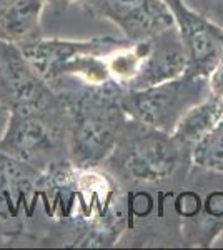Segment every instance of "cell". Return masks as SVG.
I'll return each mask as SVG.
<instances>
[{
	"label": "cell",
	"instance_id": "e0dca14e",
	"mask_svg": "<svg viewBox=\"0 0 223 250\" xmlns=\"http://www.w3.org/2000/svg\"><path fill=\"white\" fill-rule=\"evenodd\" d=\"M10 117H12V108L9 105H5L3 102H0V142H2L3 135L7 132V127L10 124Z\"/></svg>",
	"mask_w": 223,
	"mask_h": 250
},
{
	"label": "cell",
	"instance_id": "4fadbf2b",
	"mask_svg": "<svg viewBox=\"0 0 223 250\" xmlns=\"http://www.w3.org/2000/svg\"><path fill=\"white\" fill-rule=\"evenodd\" d=\"M222 119L223 102L208 95L206 99L200 100L185 112L170 135L182 147H190V150H192L193 145L200 142L205 135H208L222 122Z\"/></svg>",
	"mask_w": 223,
	"mask_h": 250
},
{
	"label": "cell",
	"instance_id": "5b68a950",
	"mask_svg": "<svg viewBox=\"0 0 223 250\" xmlns=\"http://www.w3.org/2000/svg\"><path fill=\"white\" fill-rule=\"evenodd\" d=\"M130 140L122 145V168L137 182L158 184L175 175L182 160V145L167 132L142 125Z\"/></svg>",
	"mask_w": 223,
	"mask_h": 250
},
{
	"label": "cell",
	"instance_id": "ba28073f",
	"mask_svg": "<svg viewBox=\"0 0 223 250\" xmlns=\"http://www.w3.org/2000/svg\"><path fill=\"white\" fill-rule=\"evenodd\" d=\"M59 95L32 67L22 48L0 42V102L14 108L52 105Z\"/></svg>",
	"mask_w": 223,
	"mask_h": 250
},
{
	"label": "cell",
	"instance_id": "3957f363",
	"mask_svg": "<svg viewBox=\"0 0 223 250\" xmlns=\"http://www.w3.org/2000/svg\"><path fill=\"white\" fill-rule=\"evenodd\" d=\"M208 95L205 77L183 74L153 87L123 90L120 100L125 114L135 124L172 134L185 112Z\"/></svg>",
	"mask_w": 223,
	"mask_h": 250
},
{
	"label": "cell",
	"instance_id": "8fae6325",
	"mask_svg": "<svg viewBox=\"0 0 223 250\" xmlns=\"http://www.w3.org/2000/svg\"><path fill=\"white\" fill-rule=\"evenodd\" d=\"M42 172L0 150V224L14 225L27 213Z\"/></svg>",
	"mask_w": 223,
	"mask_h": 250
},
{
	"label": "cell",
	"instance_id": "2e32d148",
	"mask_svg": "<svg viewBox=\"0 0 223 250\" xmlns=\"http://www.w3.org/2000/svg\"><path fill=\"white\" fill-rule=\"evenodd\" d=\"M206 82H208L210 95L223 102V55L217 62V65L212 68V72L208 74Z\"/></svg>",
	"mask_w": 223,
	"mask_h": 250
},
{
	"label": "cell",
	"instance_id": "5bb4252c",
	"mask_svg": "<svg viewBox=\"0 0 223 250\" xmlns=\"http://www.w3.org/2000/svg\"><path fill=\"white\" fill-rule=\"evenodd\" d=\"M192 162L203 170L223 175V119L208 135L192 147Z\"/></svg>",
	"mask_w": 223,
	"mask_h": 250
},
{
	"label": "cell",
	"instance_id": "30bf717a",
	"mask_svg": "<svg viewBox=\"0 0 223 250\" xmlns=\"http://www.w3.org/2000/svg\"><path fill=\"white\" fill-rule=\"evenodd\" d=\"M186 72V54L177 27L145 39V54L142 59L139 77L128 90H140L168 82Z\"/></svg>",
	"mask_w": 223,
	"mask_h": 250
},
{
	"label": "cell",
	"instance_id": "7c38bea8",
	"mask_svg": "<svg viewBox=\"0 0 223 250\" xmlns=\"http://www.w3.org/2000/svg\"><path fill=\"white\" fill-rule=\"evenodd\" d=\"M45 0H0V42L22 43L39 39Z\"/></svg>",
	"mask_w": 223,
	"mask_h": 250
},
{
	"label": "cell",
	"instance_id": "ac0fdd59",
	"mask_svg": "<svg viewBox=\"0 0 223 250\" xmlns=\"http://www.w3.org/2000/svg\"><path fill=\"white\" fill-rule=\"evenodd\" d=\"M45 2H50L54 7H59V9H65L68 3L72 2H80V0H45Z\"/></svg>",
	"mask_w": 223,
	"mask_h": 250
},
{
	"label": "cell",
	"instance_id": "7a4b0ae2",
	"mask_svg": "<svg viewBox=\"0 0 223 250\" xmlns=\"http://www.w3.org/2000/svg\"><path fill=\"white\" fill-rule=\"evenodd\" d=\"M122 92L110 82L59 94L68 117V155L77 167L97 168L115 154L130 120L122 107Z\"/></svg>",
	"mask_w": 223,
	"mask_h": 250
},
{
	"label": "cell",
	"instance_id": "6da1fadb",
	"mask_svg": "<svg viewBox=\"0 0 223 250\" xmlns=\"http://www.w3.org/2000/svg\"><path fill=\"white\" fill-rule=\"evenodd\" d=\"M39 187L50 190L55 219L83 232L82 245H112L123 227L122 197L108 175L74 164L42 172Z\"/></svg>",
	"mask_w": 223,
	"mask_h": 250
},
{
	"label": "cell",
	"instance_id": "9c48e42d",
	"mask_svg": "<svg viewBox=\"0 0 223 250\" xmlns=\"http://www.w3.org/2000/svg\"><path fill=\"white\" fill-rule=\"evenodd\" d=\"M127 42L113 37H95L87 40H68V39H35L32 42L19 45L32 67L42 75L43 80L54 83L62 79L63 67L85 52H100L110 54L115 48Z\"/></svg>",
	"mask_w": 223,
	"mask_h": 250
},
{
	"label": "cell",
	"instance_id": "52a82bcc",
	"mask_svg": "<svg viewBox=\"0 0 223 250\" xmlns=\"http://www.w3.org/2000/svg\"><path fill=\"white\" fill-rule=\"evenodd\" d=\"M186 54V72L193 77H208L223 55V27L190 9L185 0H167Z\"/></svg>",
	"mask_w": 223,
	"mask_h": 250
},
{
	"label": "cell",
	"instance_id": "8992f818",
	"mask_svg": "<svg viewBox=\"0 0 223 250\" xmlns=\"http://www.w3.org/2000/svg\"><path fill=\"white\" fill-rule=\"evenodd\" d=\"M93 17L110 20L125 39L139 42L175 25L167 0H80Z\"/></svg>",
	"mask_w": 223,
	"mask_h": 250
},
{
	"label": "cell",
	"instance_id": "277c9868",
	"mask_svg": "<svg viewBox=\"0 0 223 250\" xmlns=\"http://www.w3.org/2000/svg\"><path fill=\"white\" fill-rule=\"evenodd\" d=\"M62 100L52 105L34 108H14L10 124L0 142V150L23 162L34 165L40 172L47 170L62 145L65 128Z\"/></svg>",
	"mask_w": 223,
	"mask_h": 250
},
{
	"label": "cell",
	"instance_id": "9a60e30c",
	"mask_svg": "<svg viewBox=\"0 0 223 250\" xmlns=\"http://www.w3.org/2000/svg\"><path fill=\"white\" fill-rule=\"evenodd\" d=\"M200 208H202V202H200V199H198L197 193H193V192L182 193V195L177 199V210L183 217L197 215V213L200 212Z\"/></svg>",
	"mask_w": 223,
	"mask_h": 250
}]
</instances>
